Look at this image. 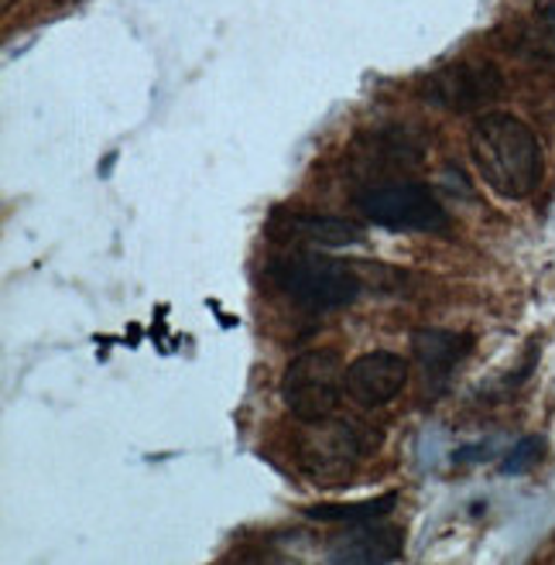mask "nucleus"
Listing matches in <instances>:
<instances>
[{"label":"nucleus","instance_id":"39448f33","mask_svg":"<svg viewBox=\"0 0 555 565\" xmlns=\"http://www.w3.org/2000/svg\"><path fill=\"white\" fill-rule=\"evenodd\" d=\"M356 206H361L367 220L391 226V230H429V234L449 230V216L439 206V199L418 182L371 185L356 199Z\"/></svg>","mask_w":555,"mask_h":565},{"label":"nucleus","instance_id":"423d86ee","mask_svg":"<svg viewBox=\"0 0 555 565\" xmlns=\"http://www.w3.org/2000/svg\"><path fill=\"white\" fill-rule=\"evenodd\" d=\"M501 93H504V79L494 65H487V62L449 65V70L429 76V83H426L429 104L452 110V114L483 110L487 104H494Z\"/></svg>","mask_w":555,"mask_h":565},{"label":"nucleus","instance_id":"ddd939ff","mask_svg":"<svg viewBox=\"0 0 555 565\" xmlns=\"http://www.w3.org/2000/svg\"><path fill=\"white\" fill-rule=\"evenodd\" d=\"M535 45H538L545 55L555 58V8H548V11L538 18V24H535Z\"/></svg>","mask_w":555,"mask_h":565},{"label":"nucleus","instance_id":"f8f14e48","mask_svg":"<svg viewBox=\"0 0 555 565\" xmlns=\"http://www.w3.org/2000/svg\"><path fill=\"white\" fill-rule=\"evenodd\" d=\"M538 456H542V443H538V439H521L517 449L508 456V462H504L501 470H504V473H525L529 467H535Z\"/></svg>","mask_w":555,"mask_h":565},{"label":"nucleus","instance_id":"9d476101","mask_svg":"<svg viewBox=\"0 0 555 565\" xmlns=\"http://www.w3.org/2000/svg\"><path fill=\"white\" fill-rule=\"evenodd\" d=\"M402 531L391 524H371L361 521L350 527L346 535L333 539L330 545V562H395L402 558Z\"/></svg>","mask_w":555,"mask_h":565},{"label":"nucleus","instance_id":"1a4fd4ad","mask_svg":"<svg viewBox=\"0 0 555 565\" xmlns=\"http://www.w3.org/2000/svg\"><path fill=\"white\" fill-rule=\"evenodd\" d=\"M271 234L285 244H306V247H350L364 241V226L346 216H325V213H281L271 223Z\"/></svg>","mask_w":555,"mask_h":565},{"label":"nucleus","instance_id":"0eeeda50","mask_svg":"<svg viewBox=\"0 0 555 565\" xmlns=\"http://www.w3.org/2000/svg\"><path fill=\"white\" fill-rule=\"evenodd\" d=\"M405 384H408V360L391 350H374V353L356 356L343 377L346 397L361 408L387 405L391 397L402 394Z\"/></svg>","mask_w":555,"mask_h":565},{"label":"nucleus","instance_id":"6e6552de","mask_svg":"<svg viewBox=\"0 0 555 565\" xmlns=\"http://www.w3.org/2000/svg\"><path fill=\"white\" fill-rule=\"evenodd\" d=\"M473 340L467 332H449V329H418L412 337V353H415V367L421 377V391L429 397H439L456 367L467 360Z\"/></svg>","mask_w":555,"mask_h":565},{"label":"nucleus","instance_id":"20e7f679","mask_svg":"<svg viewBox=\"0 0 555 565\" xmlns=\"http://www.w3.org/2000/svg\"><path fill=\"white\" fill-rule=\"evenodd\" d=\"M361 456L364 446L353 425L333 418L306 422V431L296 443L299 470L319 487H343L353 477V470L361 467Z\"/></svg>","mask_w":555,"mask_h":565},{"label":"nucleus","instance_id":"9b49d317","mask_svg":"<svg viewBox=\"0 0 555 565\" xmlns=\"http://www.w3.org/2000/svg\"><path fill=\"white\" fill-rule=\"evenodd\" d=\"M395 508V493L377 497V501H361V504H319L309 508L306 514L312 521H346V524H361V521H377Z\"/></svg>","mask_w":555,"mask_h":565},{"label":"nucleus","instance_id":"f03ea898","mask_svg":"<svg viewBox=\"0 0 555 565\" xmlns=\"http://www.w3.org/2000/svg\"><path fill=\"white\" fill-rule=\"evenodd\" d=\"M271 281L281 295L306 309H343L361 295L356 278L343 260L316 250H291L271 264Z\"/></svg>","mask_w":555,"mask_h":565},{"label":"nucleus","instance_id":"7ed1b4c3","mask_svg":"<svg viewBox=\"0 0 555 565\" xmlns=\"http://www.w3.org/2000/svg\"><path fill=\"white\" fill-rule=\"evenodd\" d=\"M346 367L337 350H309L288 363L281 377V402L302 425L330 418L340 405Z\"/></svg>","mask_w":555,"mask_h":565},{"label":"nucleus","instance_id":"f257e3e1","mask_svg":"<svg viewBox=\"0 0 555 565\" xmlns=\"http://www.w3.org/2000/svg\"><path fill=\"white\" fill-rule=\"evenodd\" d=\"M470 154L480 179L504 199H525L542 182V148L511 114H483L470 130Z\"/></svg>","mask_w":555,"mask_h":565}]
</instances>
